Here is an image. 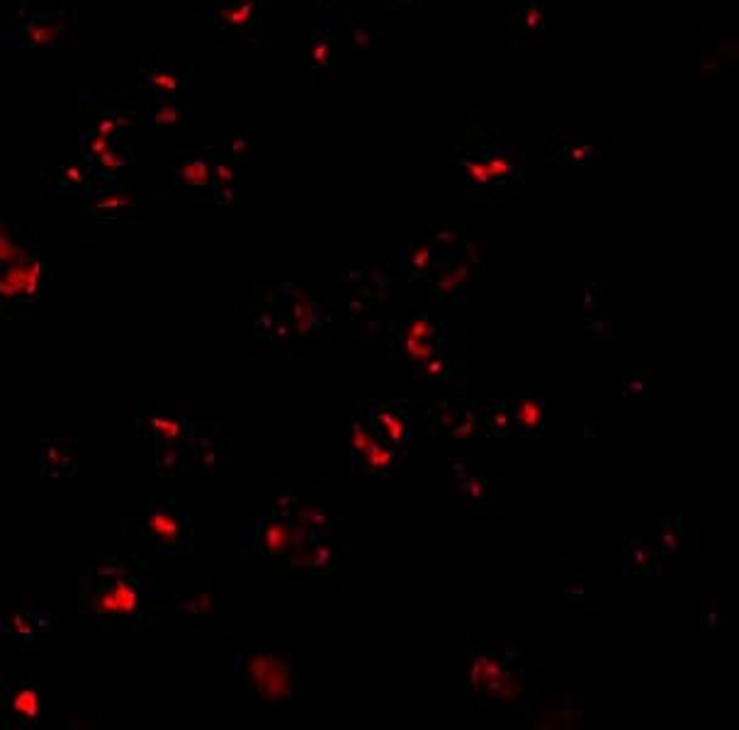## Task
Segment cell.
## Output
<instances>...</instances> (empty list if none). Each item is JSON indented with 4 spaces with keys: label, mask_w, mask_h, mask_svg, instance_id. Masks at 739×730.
<instances>
[{
    "label": "cell",
    "mask_w": 739,
    "mask_h": 730,
    "mask_svg": "<svg viewBox=\"0 0 739 730\" xmlns=\"http://www.w3.org/2000/svg\"><path fill=\"white\" fill-rule=\"evenodd\" d=\"M523 682L521 657L511 640L484 643L469 669V702L475 706H504L521 694Z\"/></svg>",
    "instance_id": "cell-1"
},
{
    "label": "cell",
    "mask_w": 739,
    "mask_h": 730,
    "mask_svg": "<svg viewBox=\"0 0 739 730\" xmlns=\"http://www.w3.org/2000/svg\"><path fill=\"white\" fill-rule=\"evenodd\" d=\"M238 673H242L244 684L251 687L258 702L280 704L295 699L299 684L295 669L271 645L248 643L238 655Z\"/></svg>",
    "instance_id": "cell-2"
},
{
    "label": "cell",
    "mask_w": 739,
    "mask_h": 730,
    "mask_svg": "<svg viewBox=\"0 0 739 730\" xmlns=\"http://www.w3.org/2000/svg\"><path fill=\"white\" fill-rule=\"evenodd\" d=\"M88 606L103 618H129L142 606V597L125 573H100L95 592L88 597Z\"/></svg>",
    "instance_id": "cell-3"
},
{
    "label": "cell",
    "mask_w": 739,
    "mask_h": 730,
    "mask_svg": "<svg viewBox=\"0 0 739 730\" xmlns=\"http://www.w3.org/2000/svg\"><path fill=\"white\" fill-rule=\"evenodd\" d=\"M68 39V20L64 13H33L23 15L17 25L8 27L5 42L23 49H54L64 47Z\"/></svg>",
    "instance_id": "cell-4"
},
{
    "label": "cell",
    "mask_w": 739,
    "mask_h": 730,
    "mask_svg": "<svg viewBox=\"0 0 739 730\" xmlns=\"http://www.w3.org/2000/svg\"><path fill=\"white\" fill-rule=\"evenodd\" d=\"M353 456L373 473H389L394 468V451L375 432L370 419H355L353 424Z\"/></svg>",
    "instance_id": "cell-5"
},
{
    "label": "cell",
    "mask_w": 739,
    "mask_h": 730,
    "mask_svg": "<svg viewBox=\"0 0 739 730\" xmlns=\"http://www.w3.org/2000/svg\"><path fill=\"white\" fill-rule=\"evenodd\" d=\"M42 266L39 264H13L0 271V303L8 299H33L37 295Z\"/></svg>",
    "instance_id": "cell-6"
},
{
    "label": "cell",
    "mask_w": 739,
    "mask_h": 730,
    "mask_svg": "<svg viewBox=\"0 0 739 730\" xmlns=\"http://www.w3.org/2000/svg\"><path fill=\"white\" fill-rule=\"evenodd\" d=\"M370 424L375 426V432L383 436V441H387L389 446H399L404 444L409 436H412V422L399 412L394 407H385V405H375L370 409Z\"/></svg>",
    "instance_id": "cell-7"
},
{
    "label": "cell",
    "mask_w": 739,
    "mask_h": 730,
    "mask_svg": "<svg viewBox=\"0 0 739 730\" xmlns=\"http://www.w3.org/2000/svg\"><path fill=\"white\" fill-rule=\"evenodd\" d=\"M254 23H256L254 0H234V3L219 5L215 15V25L219 33L229 35H242L246 29H251Z\"/></svg>",
    "instance_id": "cell-8"
},
{
    "label": "cell",
    "mask_w": 739,
    "mask_h": 730,
    "mask_svg": "<svg viewBox=\"0 0 739 730\" xmlns=\"http://www.w3.org/2000/svg\"><path fill=\"white\" fill-rule=\"evenodd\" d=\"M183 522L181 516L173 514V512H166V509H158V512H152L146 518V532L152 534L154 541H158L161 546H178L181 541V534H183Z\"/></svg>",
    "instance_id": "cell-9"
},
{
    "label": "cell",
    "mask_w": 739,
    "mask_h": 730,
    "mask_svg": "<svg viewBox=\"0 0 739 730\" xmlns=\"http://www.w3.org/2000/svg\"><path fill=\"white\" fill-rule=\"evenodd\" d=\"M293 541V532H289V524L287 522H273V518H265L263 526H261V536H258V546H261L263 553L268 555H280L289 550Z\"/></svg>",
    "instance_id": "cell-10"
},
{
    "label": "cell",
    "mask_w": 739,
    "mask_h": 730,
    "mask_svg": "<svg viewBox=\"0 0 739 730\" xmlns=\"http://www.w3.org/2000/svg\"><path fill=\"white\" fill-rule=\"evenodd\" d=\"M181 81H183L181 74H178L176 68H166V66L152 68V72H146L144 76V84L161 98H173L178 93V88H181Z\"/></svg>",
    "instance_id": "cell-11"
},
{
    "label": "cell",
    "mask_w": 739,
    "mask_h": 730,
    "mask_svg": "<svg viewBox=\"0 0 739 730\" xmlns=\"http://www.w3.org/2000/svg\"><path fill=\"white\" fill-rule=\"evenodd\" d=\"M13 714L15 718H20L23 723H35L37 716H39V694H37V687L35 684H27L23 689H17L13 702Z\"/></svg>",
    "instance_id": "cell-12"
},
{
    "label": "cell",
    "mask_w": 739,
    "mask_h": 730,
    "mask_svg": "<svg viewBox=\"0 0 739 730\" xmlns=\"http://www.w3.org/2000/svg\"><path fill=\"white\" fill-rule=\"evenodd\" d=\"M514 422L516 428L521 434H533L541 428L543 424V409L533 399H523V402L516 405V412H514Z\"/></svg>",
    "instance_id": "cell-13"
},
{
    "label": "cell",
    "mask_w": 739,
    "mask_h": 730,
    "mask_svg": "<svg viewBox=\"0 0 739 730\" xmlns=\"http://www.w3.org/2000/svg\"><path fill=\"white\" fill-rule=\"evenodd\" d=\"M469 174H472L475 181H482V183H492L496 178H504L511 174V158H504V156H496V158H489V164H469Z\"/></svg>",
    "instance_id": "cell-14"
},
{
    "label": "cell",
    "mask_w": 739,
    "mask_h": 730,
    "mask_svg": "<svg viewBox=\"0 0 739 730\" xmlns=\"http://www.w3.org/2000/svg\"><path fill=\"white\" fill-rule=\"evenodd\" d=\"M207 164L203 158H193V162H183L181 171H178V181L185 185H203L207 181Z\"/></svg>",
    "instance_id": "cell-15"
},
{
    "label": "cell",
    "mask_w": 739,
    "mask_h": 730,
    "mask_svg": "<svg viewBox=\"0 0 739 730\" xmlns=\"http://www.w3.org/2000/svg\"><path fill=\"white\" fill-rule=\"evenodd\" d=\"M334 64V47L326 44L324 39H316L314 44V66L322 68V66H332Z\"/></svg>",
    "instance_id": "cell-16"
},
{
    "label": "cell",
    "mask_w": 739,
    "mask_h": 730,
    "mask_svg": "<svg viewBox=\"0 0 739 730\" xmlns=\"http://www.w3.org/2000/svg\"><path fill=\"white\" fill-rule=\"evenodd\" d=\"M17 256H20V252H17V246H13V244H10L8 242V236L3 234V236H0V264H10V261H17Z\"/></svg>",
    "instance_id": "cell-17"
},
{
    "label": "cell",
    "mask_w": 739,
    "mask_h": 730,
    "mask_svg": "<svg viewBox=\"0 0 739 730\" xmlns=\"http://www.w3.org/2000/svg\"><path fill=\"white\" fill-rule=\"evenodd\" d=\"M0 232H3V227H0ZM0 236H3V234H0Z\"/></svg>",
    "instance_id": "cell-18"
}]
</instances>
